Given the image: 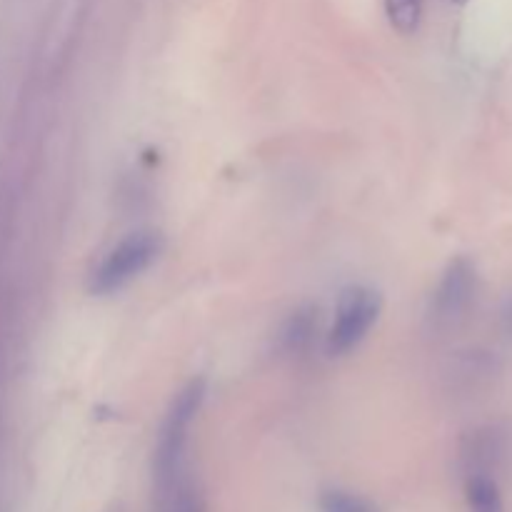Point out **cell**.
Returning a JSON list of instances; mask_svg holds the SVG:
<instances>
[{"label": "cell", "mask_w": 512, "mask_h": 512, "mask_svg": "<svg viewBox=\"0 0 512 512\" xmlns=\"http://www.w3.org/2000/svg\"><path fill=\"white\" fill-rule=\"evenodd\" d=\"M385 15L398 33L410 35L423 18V0H385Z\"/></svg>", "instance_id": "cell-7"}, {"label": "cell", "mask_w": 512, "mask_h": 512, "mask_svg": "<svg viewBox=\"0 0 512 512\" xmlns=\"http://www.w3.org/2000/svg\"><path fill=\"white\" fill-rule=\"evenodd\" d=\"M320 512H378L370 500L345 490H325L320 495Z\"/></svg>", "instance_id": "cell-8"}, {"label": "cell", "mask_w": 512, "mask_h": 512, "mask_svg": "<svg viewBox=\"0 0 512 512\" xmlns=\"http://www.w3.org/2000/svg\"><path fill=\"white\" fill-rule=\"evenodd\" d=\"M208 395L205 378H193L170 403L168 415L160 425L158 443L153 453V488L155 495L173 488L185 475V448H188V433L193 420L198 418L200 408Z\"/></svg>", "instance_id": "cell-1"}, {"label": "cell", "mask_w": 512, "mask_h": 512, "mask_svg": "<svg viewBox=\"0 0 512 512\" xmlns=\"http://www.w3.org/2000/svg\"><path fill=\"white\" fill-rule=\"evenodd\" d=\"M475 288H478L475 265L468 258H455L445 268L433 293V303H430V320L435 323V328H450L458 323L473 303Z\"/></svg>", "instance_id": "cell-4"}, {"label": "cell", "mask_w": 512, "mask_h": 512, "mask_svg": "<svg viewBox=\"0 0 512 512\" xmlns=\"http://www.w3.org/2000/svg\"><path fill=\"white\" fill-rule=\"evenodd\" d=\"M163 253V238L155 230H135L105 253L88 278L93 295H113L133 283Z\"/></svg>", "instance_id": "cell-2"}, {"label": "cell", "mask_w": 512, "mask_h": 512, "mask_svg": "<svg viewBox=\"0 0 512 512\" xmlns=\"http://www.w3.org/2000/svg\"><path fill=\"white\" fill-rule=\"evenodd\" d=\"M383 300L365 285H350L340 293L333 328L328 333V353L345 355L358 348L380 318Z\"/></svg>", "instance_id": "cell-3"}, {"label": "cell", "mask_w": 512, "mask_h": 512, "mask_svg": "<svg viewBox=\"0 0 512 512\" xmlns=\"http://www.w3.org/2000/svg\"><path fill=\"white\" fill-rule=\"evenodd\" d=\"M503 323H505V328H508V333L512 335V300L505 305V310H503Z\"/></svg>", "instance_id": "cell-9"}, {"label": "cell", "mask_w": 512, "mask_h": 512, "mask_svg": "<svg viewBox=\"0 0 512 512\" xmlns=\"http://www.w3.org/2000/svg\"><path fill=\"white\" fill-rule=\"evenodd\" d=\"M453 3H458V5H465V3H468V0H453Z\"/></svg>", "instance_id": "cell-10"}, {"label": "cell", "mask_w": 512, "mask_h": 512, "mask_svg": "<svg viewBox=\"0 0 512 512\" xmlns=\"http://www.w3.org/2000/svg\"><path fill=\"white\" fill-rule=\"evenodd\" d=\"M465 498L470 512H505L503 495H500L498 480L490 470L468 468L465 478Z\"/></svg>", "instance_id": "cell-5"}, {"label": "cell", "mask_w": 512, "mask_h": 512, "mask_svg": "<svg viewBox=\"0 0 512 512\" xmlns=\"http://www.w3.org/2000/svg\"><path fill=\"white\" fill-rule=\"evenodd\" d=\"M155 498H158V512H205L203 498L188 475Z\"/></svg>", "instance_id": "cell-6"}]
</instances>
